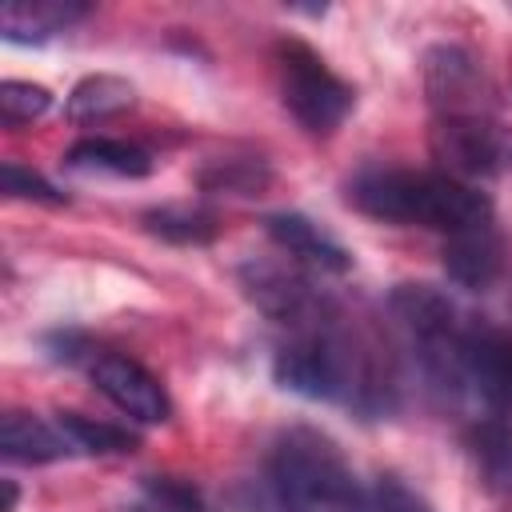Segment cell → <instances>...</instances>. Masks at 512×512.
I'll list each match as a JSON object with an SVG mask.
<instances>
[{"mask_svg": "<svg viewBox=\"0 0 512 512\" xmlns=\"http://www.w3.org/2000/svg\"><path fill=\"white\" fill-rule=\"evenodd\" d=\"M144 224L172 244H208L216 236V216L204 208H160L148 212Z\"/></svg>", "mask_w": 512, "mask_h": 512, "instance_id": "19", "label": "cell"}, {"mask_svg": "<svg viewBox=\"0 0 512 512\" xmlns=\"http://www.w3.org/2000/svg\"><path fill=\"white\" fill-rule=\"evenodd\" d=\"M464 384H472L492 408H512V332L508 328L468 320Z\"/></svg>", "mask_w": 512, "mask_h": 512, "instance_id": "9", "label": "cell"}, {"mask_svg": "<svg viewBox=\"0 0 512 512\" xmlns=\"http://www.w3.org/2000/svg\"><path fill=\"white\" fill-rule=\"evenodd\" d=\"M240 288L244 296L276 324H288L296 332H312V328H324V296L300 276V272H288L284 264H272V260H248L240 268Z\"/></svg>", "mask_w": 512, "mask_h": 512, "instance_id": "7", "label": "cell"}, {"mask_svg": "<svg viewBox=\"0 0 512 512\" xmlns=\"http://www.w3.org/2000/svg\"><path fill=\"white\" fill-rule=\"evenodd\" d=\"M468 456L484 480L488 492L512 496V424L504 420H480L468 432Z\"/></svg>", "mask_w": 512, "mask_h": 512, "instance_id": "15", "label": "cell"}, {"mask_svg": "<svg viewBox=\"0 0 512 512\" xmlns=\"http://www.w3.org/2000/svg\"><path fill=\"white\" fill-rule=\"evenodd\" d=\"M268 480L284 512H368L344 452L312 428H292L276 440Z\"/></svg>", "mask_w": 512, "mask_h": 512, "instance_id": "2", "label": "cell"}, {"mask_svg": "<svg viewBox=\"0 0 512 512\" xmlns=\"http://www.w3.org/2000/svg\"><path fill=\"white\" fill-rule=\"evenodd\" d=\"M280 92L300 128L328 136L352 112V88L300 40L280 44Z\"/></svg>", "mask_w": 512, "mask_h": 512, "instance_id": "5", "label": "cell"}, {"mask_svg": "<svg viewBox=\"0 0 512 512\" xmlns=\"http://www.w3.org/2000/svg\"><path fill=\"white\" fill-rule=\"evenodd\" d=\"M272 372L280 388L312 400H352L372 388L356 348H348V340L336 336L328 324L300 332V340L284 344L276 352Z\"/></svg>", "mask_w": 512, "mask_h": 512, "instance_id": "3", "label": "cell"}, {"mask_svg": "<svg viewBox=\"0 0 512 512\" xmlns=\"http://www.w3.org/2000/svg\"><path fill=\"white\" fill-rule=\"evenodd\" d=\"M56 420H60V432L68 436V444L80 452H92V456H124L140 444L128 428H116V424H104V420H92L80 412H60Z\"/></svg>", "mask_w": 512, "mask_h": 512, "instance_id": "18", "label": "cell"}, {"mask_svg": "<svg viewBox=\"0 0 512 512\" xmlns=\"http://www.w3.org/2000/svg\"><path fill=\"white\" fill-rule=\"evenodd\" d=\"M132 104H136V88H132L124 76H108V72L84 76V80L68 92V116H72L76 124L112 120V116L128 112Z\"/></svg>", "mask_w": 512, "mask_h": 512, "instance_id": "16", "label": "cell"}, {"mask_svg": "<svg viewBox=\"0 0 512 512\" xmlns=\"http://www.w3.org/2000/svg\"><path fill=\"white\" fill-rule=\"evenodd\" d=\"M264 228H268V236H272L288 256H296V260H304V264H312V268H320V272H348V268H352L348 248L336 244L320 224H312V220L300 216V212H272V216L264 220Z\"/></svg>", "mask_w": 512, "mask_h": 512, "instance_id": "12", "label": "cell"}, {"mask_svg": "<svg viewBox=\"0 0 512 512\" xmlns=\"http://www.w3.org/2000/svg\"><path fill=\"white\" fill-rule=\"evenodd\" d=\"M372 504L376 512H432L424 496H416L400 476H380L372 488Z\"/></svg>", "mask_w": 512, "mask_h": 512, "instance_id": "24", "label": "cell"}, {"mask_svg": "<svg viewBox=\"0 0 512 512\" xmlns=\"http://www.w3.org/2000/svg\"><path fill=\"white\" fill-rule=\"evenodd\" d=\"M348 200L384 224H420L444 236L480 228L492 220V200L444 172H408V168H372L356 176Z\"/></svg>", "mask_w": 512, "mask_h": 512, "instance_id": "1", "label": "cell"}, {"mask_svg": "<svg viewBox=\"0 0 512 512\" xmlns=\"http://www.w3.org/2000/svg\"><path fill=\"white\" fill-rule=\"evenodd\" d=\"M48 108H52V92L44 84H32V80H4L0 84V120H4V128L32 124Z\"/></svg>", "mask_w": 512, "mask_h": 512, "instance_id": "20", "label": "cell"}, {"mask_svg": "<svg viewBox=\"0 0 512 512\" xmlns=\"http://www.w3.org/2000/svg\"><path fill=\"white\" fill-rule=\"evenodd\" d=\"M144 492L152 496V504H156L160 512H212V508L204 504V496H200L192 484L172 480V476H152V480H144Z\"/></svg>", "mask_w": 512, "mask_h": 512, "instance_id": "22", "label": "cell"}, {"mask_svg": "<svg viewBox=\"0 0 512 512\" xmlns=\"http://www.w3.org/2000/svg\"><path fill=\"white\" fill-rule=\"evenodd\" d=\"M92 380L96 388L132 420L140 424H164L172 416V400L168 392L160 388V380L136 364L132 356H120V352H104L92 360Z\"/></svg>", "mask_w": 512, "mask_h": 512, "instance_id": "8", "label": "cell"}, {"mask_svg": "<svg viewBox=\"0 0 512 512\" xmlns=\"http://www.w3.org/2000/svg\"><path fill=\"white\" fill-rule=\"evenodd\" d=\"M440 256H444V272L460 288H472V292H484L504 268V244L492 232V224H480V228L448 236Z\"/></svg>", "mask_w": 512, "mask_h": 512, "instance_id": "11", "label": "cell"}, {"mask_svg": "<svg viewBox=\"0 0 512 512\" xmlns=\"http://www.w3.org/2000/svg\"><path fill=\"white\" fill-rule=\"evenodd\" d=\"M72 168H100V172H112V176H148L152 172V156L128 140H108V136H88V140H76L64 156Z\"/></svg>", "mask_w": 512, "mask_h": 512, "instance_id": "17", "label": "cell"}, {"mask_svg": "<svg viewBox=\"0 0 512 512\" xmlns=\"http://www.w3.org/2000/svg\"><path fill=\"white\" fill-rule=\"evenodd\" d=\"M80 16H88V4L76 0H16L0 12V36L8 44H40L76 24Z\"/></svg>", "mask_w": 512, "mask_h": 512, "instance_id": "13", "label": "cell"}, {"mask_svg": "<svg viewBox=\"0 0 512 512\" xmlns=\"http://www.w3.org/2000/svg\"><path fill=\"white\" fill-rule=\"evenodd\" d=\"M204 188H224V192H240V196H256L264 184H268V172L260 164H248V160H228L220 168V176L204 172L200 176Z\"/></svg>", "mask_w": 512, "mask_h": 512, "instance_id": "23", "label": "cell"}, {"mask_svg": "<svg viewBox=\"0 0 512 512\" xmlns=\"http://www.w3.org/2000/svg\"><path fill=\"white\" fill-rule=\"evenodd\" d=\"M428 148L444 176L488 180L512 172V128L492 116H440Z\"/></svg>", "mask_w": 512, "mask_h": 512, "instance_id": "6", "label": "cell"}, {"mask_svg": "<svg viewBox=\"0 0 512 512\" xmlns=\"http://www.w3.org/2000/svg\"><path fill=\"white\" fill-rule=\"evenodd\" d=\"M68 436L48 428L40 416H28V412H8L0 420V456L4 460H16V464H48V460H60L68 452Z\"/></svg>", "mask_w": 512, "mask_h": 512, "instance_id": "14", "label": "cell"}, {"mask_svg": "<svg viewBox=\"0 0 512 512\" xmlns=\"http://www.w3.org/2000/svg\"><path fill=\"white\" fill-rule=\"evenodd\" d=\"M0 180H4V192L16 196V200H36V204H52V208L64 204V192H56L40 172H32V168H24L16 160L0 164Z\"/></svg>", "mask_w": 512, "mask_h": 512, "instance_id": "21", "label": "cell"}, {"mask_svg": "<svg viewBox=\"0 0 512 512\" xmlns=\"http://www.w3.org/2000/svg\"><path fill=\"white\" fill-rule=\"evenodd\" d=\"M424 84H428V100L444 116H484L480 108L484 76H480V64L464 48L456 44L432 48L424 60Z\"/></svg>", "mask_w": 512, "mask_h": 512, "instance_id": "10", "label": "cell"}, {"mask_svg": "<svg viewBox=\"0 0 512 512\" xmlns=\"http://www.w3.org/2000/svg\"><path fill=\"white\" fill-rule=\"evenodd\" d=\"M16 500H20L16 480H4V508H0V512H16Z\"/></svg>", "mask_w": 512, "mask_h": 512, "instance_id": "25", "label": "cell"}, {"mask_svg": "<svg viewBox=\"0 0 512 512\" xmlns=\"http://www.w3.org/2000/svg\"><path fill=\"white\" fill-rule=\"evenodd\" d=\"M392 312L408 328L424 372L440 388H460L464 384V328L456 304L436 292L432 284H400L392 292Z\"/></svg>", "mask_w": 512, "mask_h": 512, "instance_id": "4", "label": "cell"}]
</instances>
